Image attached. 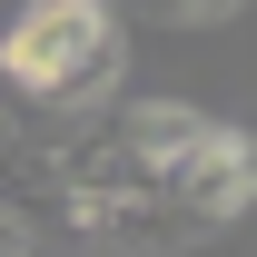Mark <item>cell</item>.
<instances>
[{
    "label": "cell",
    "mask_w": 257,
    "mask_h": 257,
    "mask_svg": "<svg viewBox=\"0 0 257 257\" xmlns=\"http://www.w3.org/2000/svg\"><path fill=\"white\" fill-rule=\"evenodd\" d=\"M139 10H178V20H208V10H237V0H139Z\"/></svg>",
    "instance_id": "cell-2"
},
{
    "label": "cell",
    "mask_w": 257,
    "mask_h": 257,
    "mask_svg": "<svg viewBox=\"0 0 257 257\" xmlns=\"http://www.w3.org/2000/svg\"><path fill=\"white\" fill-rule=\"evenodd\" d=\"M128 20L119 0H20L0 30V128L20 139H69L119 99Z\"/></svg>",
    "instance_id": "cell-1"
}]
</instances>
